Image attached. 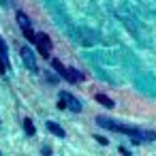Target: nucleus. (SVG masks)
I'll return each instance as SVG.
<instances>
[{
  "mask_svg": "<svg viewBox=\"0 0 156 156\" xmlns=\"http://www.w3.org/2000/svg\"><path fill=\"white\" fill-rule=\"evenodd\" d=\"M60 107H62V109L66 107V109H71V111H75V113L81 111V103H79L73 94H69V92H62V94H60Z\"/></svg>",
  "mask_w": 156,
  "mask_h": 156,
  "instance_id": "1",
  "label": "nucleus"
},
{
  "mask_svg": "<svg viewBox=\"0 0 156 156\" xmlns=\"http://www.w3.org/2000/svg\"><path fill=\"white\" fill-rule=\"evenodd\" d=\"M34 43H37V47H39V54L47 58V56H49V49H51V41H49V37H47L45 32H41V34H37Z\"/></svg>",
  "mask_w": 156,
  "mask_h": 156,
  "instance_id": "3",
  "label": "nucleus"
},
{
  "mask_svg": "<svg viewBox=\"0 0 156 156\" xmlns=\"http://www.w3.org/2000/svg\"><path fill=\"white\" fill-rule=\"evenodd\" d=\"M60 77H64V79H66V81H71V83H77L83 75H81L79 71H75V69H64V73H62Z\"/></svg>",
  "mask_w": 156,
  "mask_h": 156,
  "instance_id": "4",
  "label": "nucleus"
},
{
  "mask_svg": "<svg viewBox=\"0 0 156 156\" xmlns=\"http://www.w3.org/2000/svg\"><path fill=\"white\" fill-rule=\"evenodd\" d=\"M17 24L22 26V30H24V34H26V39H30V41H34V39H37V34L32 32V26H30V20H28V15H26L24 11H20V13H17Z\"/></svg>",
  "mask_w": 156,
  "mask_h": 156,
  "instance_id": "2",
  "label": "nucleus"
},
{
  "mask_svg": "<svg viewBox=\"0 0 156 156\" xmlns=\"http://www.w3.org/2000/svg\"><path fill=\"white\" fill-rule=\"evenodd\" d=\"M24 128H26L28 135H34V124H32V120H24Z\"/></svg>",
  "mask_w": 156,
  "mask_h": 156,
  "instance_id": "9",
  "label": "nucleus"
},
{
  "mask_svg": "<svg viewBox=\"0 0 156 156\" xmlns=\"http://www.w3.org/2000/svg\"><path fill=\"white\" fill-rule=\"evenodd\" d=\"M7 45L2 41V37H0V73H7Z\"/></svg>",
  "mask_w": 156,
  "mask_h": 156,
  "instance_id": "5",
  "label": "nucleus"
},
{
  "mask_svg": "<svg viewBox=\"0 0 156 156\" xmlns=\"http://www.w3.org/2000/svg\"><path fill=\"white\" fill-rule=\"evenodd\" d=\"M47 128H49L56 137H64V128H62V126H58L56 122H47Z\"/></svg>",
  "mask_w": 156,
  "mask_h": 156,
  "instance_id": "8",
  "label": "nucleus"
},
{
  "mask_svg": "<svg viewBox=\"0 0 156 156\" xmlns=\"http://www.w3.org/2000/svg\"><path fill=\"white\" fill-rule=\"evenodd\" d=\"M22 56H24V62L32 69V71H37V62H34V56H32V51L28 49V47H24L22 49Z\"/></svg>",
  "mask_w": 156,
  "mask_h": 156,
  "instance_id": "6",
  "label": "nucleus"
},
{
  "mask_svg": "<svg viewBox=\"0 0 156 156\" xmlns=\"http://www.w3.org/2000/svg\"><path fill=\"white\" fill-rule=\"evenodd\" d=\"M51 64H54V69H56V71H58V73H60V75H62V73H64V66H62V62H60V60H54V62H51Z\"/></svg>",
  "mask_w": 156,
  "mask_h": 156,
  "instance_id": "10",
  "label": "nucleus"
},
{
  "mask_svg": "<svg viewBox=\"0 0 156 156\" xmlns=\"http://www.w3.org/2000/svg\"><path fill=\"white\" fill-rule=\"evenodd\" d=\"M96 103H101V105H105V107H115V103L109 98V96H105V94H96Z\"/></svg>",
  "mask_w": 156,
  "mask_h": 156,
  "instance_id": "7",
  "label": "nucleus"
}]
</instances>
